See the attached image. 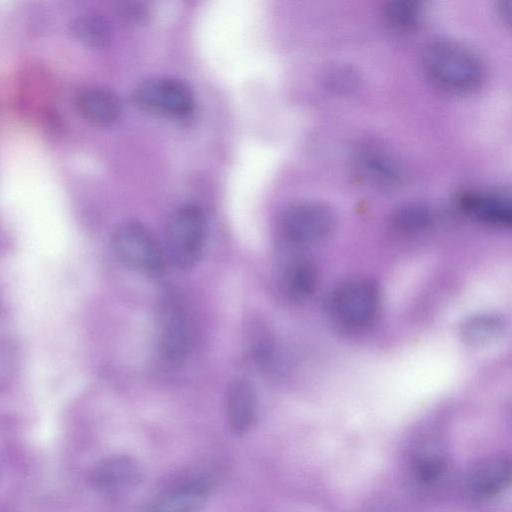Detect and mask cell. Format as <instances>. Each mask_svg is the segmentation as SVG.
Segmentation results:
<instances>
[{"mask_svg":"<svg viewBox=\"0 0 512 512\" xmlns=\"http://www.w3.org/2000/svg\"><path fill=\"white\" fill-rule=\"evenodd\" d=\"M424 67L434 82L450 91H471L484 77L480 59L463 45L449 40L435 41L426 48Z\"/></svg>","mask_w":512,"mask_h":512,"instance_id":"6da1fadb","label":"cell"},{"mask_svg":"<svg viewBox=\"0 0 512 512\" xmlns=\"http://www.w3.org/2000/svg\"><path fill=\"white\" fill-rule=\"evenodd\" d=\"M205 239L206 221L197 206H180L169 216L165 227V251L176 268H192L202 255Z\"/></svg>","mask_w":512,"mask_h":512,"instance_id":"7a4b0ae2","label":"cell"},{"mask_svg":"<svg viewBox=\"0 0 512 512\" xmlns=\"http://www.w3.org/2000/svg\"><path fill=\"white\" fill-rule=\"evenodd\" d=\"M132 98L144 111L176 118L189 115L195 105L192 90L184 82L167 77L140 82L134 88Z\"/></svg>","mask_w":512,"mask_h":512,"instance_id":"3957f363","label":"cell"},{"mask_svg":"<svg viewBox=\"0 0 512 512\" xmlns=\"http://www.w3.org/2000/svg\"><path fill=\"white\" fill-rule=\"evenodd\" d=\"M116 257L128 267L146 274H158L163 267V254L153 234L143 224L129 221L121 224L112 236Z\"/></svg>","mask_w":512,"mask_h":512,"instance_id":"277c9868","label":"cell"},{"mask_svg":"<svg viewBox=\"0 0 512 512\" xmlns=\"http://www.w3.org/2000/svg\"><path fill=\"white\" fill-rule=\"evenodd\" d=\"M335 216L319 202H299L288 206L280 217L283 237L294 244H311L325 239L333 231Z\"/></svg>","mask_w":512,"mask_h":512,"instance_id":"5b68a950","label":"cell"},{"mask_svg":"<svg viewBox=\"0 0 512 512\" xmlns=\"http://www.w3.org/2000/svg\"><path fill=\"white\" fill-rule=\"evenodd\" d=\"M379 291L374 282L353 278L340 284L333 295L337 316L350 325L369 323L379 308Z\"/></svg>","mask_w":512,"mask_h":512,"instance_id":"8992f818","label":"cell"},{"mask_svg":"<svg viewBox=\"0 0 512 512\" xmlns=\"http://www.w3.org/2000/svg\"><path fill=\"white\" fill-rule=\"evenodd\" d=\"M189 348V329L182 307L174 300L164 301L160 313V349L173 364L184 360Z\"/></svg>","mask_w":512,"mask_h":512,"instance_id":"52a82bcc","label":"cell"},{"mask_svg":"<svg viewBox=\"0 0 512 512\" xmlns=\"http://www.w3.org/2000/svg\"><path fill=\"white\" fill-rule=\"evenodd\" d=\"M463 210L477 220L493 226H510V197L495 191H469L460 197Z\"/></svg>","mask_w":512,"mask_h":512,"instance_id":"ba28073f","label":"cell"},{"mask_svg":"<svg viewBox=\"0 0 512 512\" xmlns=\"http://www.w3.org/2000/svg\"><path fill=\"white\" fill-rule=\"evenodd\" d=\"M80 115L96 126H110L122 114V105L111 91L100 87H86L78 92L75 99Z\"/></svg>","mask_w":512,"mask_h":512,"instance_id":"9c48e42d","label":"cell"},{"mask_svg":"<svg viewBox=\"0 0 512 512\" xmlns=\"http://www.w3.org/2000/svg\"><path fill=\"white\" fill-rule=\"evenodd\" d=\"M511 461L507 456H493L474 466L468 475L470 492L488 498L501 492L511 479Z\"/></svg>","mask_w":512,"mask_h":512,"instance_id":"30bf717a","label":"cell"},{"mask_svg":"<svg viewBox=\"0 0 512 512\" xmlns=\"http://www.w3.org/2000/svg\"><path fill=\"white\" fill-rule=\"evenodd\" d=\"M257 414V396L252 385L237 379L229 386L226 396L228 425L235 434H243L254 423Z\"/></svg>","mask_w":512,"mask_h":512,"instance_id":"8fae6325","label":"cell"},{"mask_svg":"<svg viewBox=\"0 0 512 512\" xmlns=\"http://www.w3.org/2000/svg\"><path fill=\"white\" fill-rule=\"evenodd\" d=\"M139 479L136 463L128 457H114L100 463L93 471L92 481L102 489L133 485Z\"/></svg>","mask_w":512,"mask_h":512,"instance_id":"7c38bea8","label":"cell"},{"mask_svg":"<svg viewBox=\"0 0 512 512\" xmlns=\"http://www.w3.org/2000/svg\"><path fill=\"white\" fill-rule=\"evenodd\" d=\"M359 166L363 175L377 186L390 188L401 180V171L396 162L381 151H364L359 157Z\"/></svg>","mask_w":512,"mask_h":512,"instance_id":"4fadbf2b","label":"cell"},{"mask_svg":"<svg viewBox=\"0 0 512 512\" xmlns=\"http://www.w3.org/2000/svg\"><path fill=\"white\" fill-rule=\"evenodd\" d=\"M282 285L287 295L293 299H305L317 285V271L307 260L290 262L282 273Z\"/></svg>","mask_w":512,"mask_h":512,"instance_id":"5bb4252c","label":"cell"},{"mask_svg":"<svg viewBox=\"0 0 512 512\" xmlns=\"http://www.w3.org/2000/svg\"><path fill=\"white\" fill-rule=\"evenodd\" d=\"M205 495V488L198 483L182 484L166 492L152 512H196Z\"/></svg>","mask_w":512,"mask_h":512,"instance_id":"9a60e30c","label":"cell"},{"mask_svg":"<svg viewBox=\"0 0 512 512\" xmlns=\"http://www.w3.org/2000/svg\"><path fill=\"white\" fill-rule=\"evenodd\" d=\"M72 32L79 42L91 48H102L111 38L109 24L104 18L95 14L77 17L72 24Z\"/></svg>","mask_w":512,"mask_h":512,"instance_id":"2e32d148","label":"cell"},{"mask_svg":"<svg viewBox=\"0 0 512 512\" xmlns=\"http://www.w3.org/2000/svg\"><path fill=\"white\" fill-rule=\"evenodd\" d=\"M504 328L503 319L496 314L474 315L464 322L461 329L463 339L474 345L487 343L500 335Z\"/></svg>","mask_w":512,"mask_h":512,"instance_id":"e0dca14e","label":"cell"},{"mask_svg":"<svg viewBox=\"0 0 512 512\" xmlns=\"http://www.w3.org/2000/svg\"><path fill=\"white\" fill-rule=\"evenodd\" d=\"M431 221L430 209L422 203H407L395 212L394 226L405 232H415L426 228Z\"/></svg>","mask_w":512,"mask_h":512,"instance_id":"ac0fdd59","label":"cell"},{"mask_svg":"<svg viewBox=\"0 0 512 512\" xmlns=\"http://www.w3.org/2000/svg\"><path fill=\"white\" fill-rule=\"evenodd\" d=\"M420 5L411 0H396L389 2L384 14L387 22L395 29H409L417 23L420 16Z\"/></svg>","mask_w":512,"mask_h":512,"instance_id":"d6986e66","label":"cell"},{"mask_svg":"<svg viewBox=\"0 0 512 512\" xmlns=\"http://www.w3.org/2000/svg\"><path fill=\"white\" fill-rule=\"evenodd\" d=\"M358 80L357 72L351 66L344 64L329 67L323 77L325 86L337 93L351 91L356 87Z\"/></svg>","mask_w":512,"mask_h":512,"instance_id":"ffe728a7","label":"cell"},{"mask_svg":"<svg viewBox=\"0 0 512 512\" xmlns=\"http://www.w3.org/2000/svg\"><path fill=\"white\" fill-rule=\"evenodd\" d=\"M510 3L509 2H501L498 5V15L502 18L503 22L509 23L510 20Z\"/></svg>","mask_w":512,"mask_h":512,"instance_id":"44dd1931","label":"cell"}]
</instances>
